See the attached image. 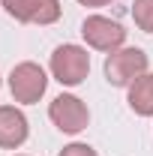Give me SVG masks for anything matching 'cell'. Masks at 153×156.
I'll return each instance as SVG.
<instances>
[{"mask_svg":"<svg viewBox=\"0 0 153 156\" xmlns=\"http://www.w3.org/2000/svg\"><path fill=\"white\" fill-rule=\"evenodd\" d=\"M48 69L63 87H78L90 72V54L81 45H57L48 60Z\"/></svg>","mask_w":153,"mask_h":156,"instance_id":"obj_1","label":"cell"},{"mask_svg":"<svg viewBox=\"0 0 153 156\" xmlns=\"http://www.w3.org/2000/svg\"><path fill=\"white\" fill-rule=\"evenodd\" d=\"M45 87H48V75H45V69L39 63H33V60H24V63H18L9 72V93L21 105L39 102V99L45 96Z\"/></svg>","mask_w":153,"mask_h":156,"instance_id":"obj_2","label":"cell"},{"mask_svg":"<svg viewBox=\"0 0 153 156\" xmlns=\"http://www.w3.org/2000/svg\"><path fill=\"white\" fill-rule=\"evenodd\" d=\"M147 72V54L141 48H117L105 57V81L111 87H129Z\"/></svg>","mask_w":153,"mask_h":156,"instance_id":"obj_3","label":"cell"},{"mask_svg":"<svg viewBox=\"0 0 153 156\" xmlns=\"http://www.w3.org/2000/svg\"><path fill=\"white\" fill-rule=\"evenodd\" d=\"M81 36H84V42L90 48L111 54L117 48H123L126 30H123L120 21H111V18H105V15H87L84 24H81Z\"/></svg>","mask_w":153,"mask_h":156,"instance_id":"obj_4","label":"cell"},{"mask_svg":"<svg viewBox=\"0 0 153 156\" xmlns=\"http://www.w3.org/2000/svg\"><path fill=\"white\" fill-rule=\"evenodd\" d=\"M48 117H51V123L57 126L60 132H66V135H78V132L87 129V123H90L87 105L78 96H72V93H60V96L51 99Z\"/></svg>","mask_w":153,"mask_h":156,"instance_id":"obj_5","label":"cell"},{"mask_svg":"<svg viewBox=\"0 0 153 156\" xmlns=\"http://www.w3.org/2000/svg\"><path fill=\"white\" fill-rule=\"evenodd\" d=\"M9 18L21 24H54L60 18V0H0Z\"/></svg>","mask_w":153,"mask_h":156,"instance_id":"obj_6","label":"cell"},{"mask_svg":"<svg viewBox=\"0 0 153 156\" xmlns=\"http://www.w3.org/2000/svg\"><path fill=\"white\" fill-rule=\"evenodd\" d=\"M30 135L27 117L15 105H0V147L3 150H18Z\"/></svg>","mask_w":153,"mask_h":156,"instance_id":"obj_7","label":"cell"},{"mask_svg":"<svg viewBox=\"0 0 153 156\" xmlns=\"http://www.w3.org/2000/svg\"><path fill=\"white\" fill-rule=\"evenodd\" d=\"M129 108L138 117H153V72L138 75L129 84Z\"/></svg>","mask_w":153,"mask_h":156,"instance_id":"obj_8","label":"cell"},{"mask_svg":"<svg viewBox=\"0 0 153 156\" xmlns=\"http://www.w3.org/2000/svg\"><path fill=\"white\" fill-rule=\"evenodd\" d=\"M132 18L138 24V30L153 33V0H135L132 3Z\"/></svg>","mask_w":153,"mask_h":156,"instance_id":"obj_9","label":"cell"},{"mask_svg":"<svg viewBox=\"0 0 153 156\" xmlns=\"http://www.w3.org/2000/svg\"><path fill=\"white\" fill-rule=\"evenodd\" d=\"M60 156H99L90 147V144H81V141H75V144H66L63 150H60Z\"/></svg>","mask_w":153,"mask_h":156,"instance_id":"obj_10","label":"cell"},{"mask_svg":"<svg viewBox=\"0 0 153 156\" xmlns=\"http://www.w3.org/2000/svg\"><path fill=\"white\" fill-rule=\"evenodd\" d=\"M81 6H90V9H99V6H108L111 0H78Z\"/></svg>","mask_w":153,"mask_h":156,"instance_id":"obj_11","label":"cell"}]
</instances>
